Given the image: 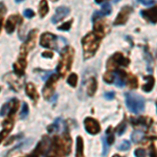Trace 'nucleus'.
Masks as SVG:
<instances>
[{
	"instance_id": "nucleus-1",
	"label": "nucleus",
	"mask_w": 157,
	"mask_h": 157,
	"mask_svg": "<svg viewBox=\"0 0 157 157\" xmlns=\"http://www.w3.org/2000/svg\"><path fill=\"white\" fill-rule=\"evenodd\" d=\"M71 138L65 130L62 136H56L52 141L49 155L52 156H65L71 151Z\"/></svg>"
},
{
	"instance_id": "nucleus-2",
	"label": "nucleus",
	"mask_w": 157,
	"mask_h": 157,
	"mask_svg": "<svg viewBox=\"0 0 157 157\" xmlns=\"http://www.w3.org/2000/svg\"><path fill=\"white\" fill-rule=\"evenodd\" d=\"M102 41V37L93 33H89L82 39L83 45V54H84V60H88L95 55L97 50L98 49L100 43Z\"/></svg>"
},
{
	"instance_id": "nucleus-3",
	"label": "nucleus",
	"mask_w": 157,
	"mask_h": 157,
	"mask_svg": "<svg viewBox=\"0 0 157 157\" xmlns=\"http://www.w3.org/2000/svg\"><path fill=\"white\" fill-rule=\"evenodd\" d=\"M40 45L45 48H54L58 52H61L67 46V41L63 37H58L54 34L44 33L40 39Z\"/></svg>"
},
{
	"instance_id": "nucleus-4",
	"label": "nucleus",
	"mask_w": 157,
	"mask_h": 157,
	"mask_svg": "<svg viewBox=\"0 0 157 157\" xmlns=\"http://www.w3.org/2000/svg\"><path fill=\"white\" fill-rule=\"evenodd\" d=\"M73 55H75V50L70 46H66L61 52V60L57 67V72L60 77H64L66 72L69 71L72 64Z\"/></svg>"
},
{
	"instance_id": "nucleus-5",
	"label": "nucleus",
	"mask_w": 157,
	"mask_h": 157,
	"mask_svg": "<svg viewBox=\"0 0 157 157\" xmlns=\"http://www.w3.org/2000/svg\"><path fill=\"white\" fill-rule=\"evenodd\" d=\"M126 98V106L129 109L130 112L134 113V114H139L145 110V100L143 97H140L139 94L133 92H126L125 93Z\"/></svg>"
},
{
	"instance_id": "nucleus-6",
	"label": "nucleus",
	"mask_w": 157,
	"mask_h": 157,
	"mask_svg": "<svg viewBox=\"0 0 157 157\" xmlns=\"http://www.w3.org/2000/svg\"><path fill=\"white\" fill-rule=\"evenodd\" d=\"M130 63V60L127 57H125L121 52H115L107 62V69L108 71L118 69L120 67H127Z\"/></svg>"
},
{
	"instance_id": "nucleus-7",
	"label": "nucleus",
	"mask_w": 157,
	"mask_h": 157,
	"mask_svg": "<svg viewBox=\"0 0 157 157\" xmlns=\"http://www.w3.org/2000/svg\"><path fill=\"white\" fill-rule=\"evenodd\" d=\"M50 146H52V141L47 136H43L42 140L39 141V144L37 145L35 151L32 153V155L35 156H44V155H48L49 151H50Z\"/></svg>"
},
{
	"instance_id": "nucleus-8",
	"label": "nucleus",
	"mask_w": 157,
	"mask_h": 157,
	"mask_svg": "<svg viewBox=\"0 0 157 157\" xmlns=\"http://www.w3.org/2000/svg\"><path fill=\"white\" fill-rule=\"evenodd\" d=\"M58 80H59V77L57 75H54V73H52V75L46 80V84H45L44 88H43V92H42L43 97L46 98V100L52 98V95L54 94L55 86L57 84Z\"/></svg>"
},
{
	"instance_id": "nucleus-9",
	"label": "nucleus",
	"mask_w": 157,
	"mask_h": 157,
	"mask_svg": "<svg viewBox=\"0 0 157 157\" xmlns=\"http://www.w3.org/2000/svg\"><path fill=\"white\" fill-rule=\"evenodd\" d=\"M36 36H37V30H32L29 33V37H27L26 41L21 46V50H20V56L21 57H26L30 49L35 47V43H36Z\"/></svg>"
},
{
	"instance_id": "nucleus-10",
	"label": "nucleus",
	"mask_w": 157,
	"mask_h": 157,
	"mask_svg": "<svg viewBox=\"0 0 157 157\" xmlns=\"http://www.w3.org/2000/svg\"><path fill=\"white\" fill-rule=\"evenodd\" d=\"M84 127L87 133L91 134V135H97L101 131V125L98 124L97 120L92 117H86L84 121Z\"/></svg>"
},
{
	"instance_id": "nucleus-11",
	"label": "nucleus",
	"mask_w": 157,
	"mask_h": 157,
	"mask_svg": "<svg viewBox=\"0 0 157 157\" xmlns=\"http://www.w3.org/2000/svg\"><path fill=\"white\" fill-rule=\"evenodd\" d=\"M17 109H18V100L13 98V100L6 103L1 107V109H0V116H6V114H11V116H14Z\"/></svg>"
},
{
	"instance_id": "nucleus-12",
	"label": "nucleus",
	"mask_w": 157,
	"mask_h": 157,
	"mask_svg": "<svg viewBox=\"0 0 157 157\" xmlns=\"http://www.w3.org/2000/svg\"><path fill=\"white\" fill-rule=\"evenodd\" d=\"M132 12H133V9L131 6H124L123 9L120 11V13H118L117 17H116V19H115V21H114V23H113V24H114V25H124V24H126Z\"/></svg>"
},
{
	"instance_id": "nucleus-13",
	"label": "nucleus",
	"mask_w": 157,
	"mask_h": 157,
	"mask_svg": "<svg viewBox=\"0 0 157 157\" xmlns=\"http://www.w3.org/2000/svg\"><path fill=\"white\" fill-rule=\"evenodd\" d=\"M69 11H70L69 7H67V6H59L56 10L55 15L52 16V22L54 24H56V23H58V22L62 21V20L69 14Z\"/></svg>"
},
{
	"instance_id": "nucleus-14",
	"label": "nucleus",
	"mask_w": 157,
	"mask_h": 157,
	"mask_svg": "<svg viewBox=\"0 0 157 157\" xmlns=\"http://www.w3.org/2000/svg\"><path fill=\"white\" fill-rule=\"evenodd\" d=\"M141 17H144L147 21L155 24L157 23V6H153L149 10H144L140 11Z\"/></svg>"
},
{
	"instance_id": "nucleus-15",
	"label": "nucleus",
	"mask_w": 157,
	"mask_h": 157,
	"mask_svg": "<svg viewBox=\"0 0 157 157\" xmlns=\"http://www.w3.org/2000/svg\"><path fill=\"white\" fill-rule=\"evenodd\" d=\"M131 123L135 127H141L148 129L152 125V118L146 117V116H139L137 118H131Z\"/></svg>"
},
{
	"instance_id": "nucleus-16",
	"label": "nucleus",
	"mask_w": 157,
	"mask_h": 157,
	"mask_svg": "<svg viewBox=\"0 0 157 157\" xmlns=\"http://www.w3.org/2000/svg\"><path fill=\"white\" fill-rule=\"evenodd\" d=\"M13 68H14V72L16 73L18 77H22V75H24L25 68H26V58L20 56L19 60L15 63Z\"/></svg>"
},
{
	"instance_id": "nucleus-17",
	"label": "nucleus",
	"mask_w": 157,
	"mask_h": 157,
	"mask_svg": "<svg viewBox=\"0 0 157 157\" xmlns=\"http://www.w3.org/2000/svg\"><path fill=\"white\" fill-rule=\"evenodd\" d=\"M20 21H21V20H20V17L18 15H12V16H10L9 19H7L6 22V29L7 34L14 33L17 24H18V22Z\"/></svg>"
},
{
	"instance_id": "nucleus-18",
	"label": "nucleus",
	"mask_w": 157,
	"mask_h": 157,
	"mask_svg": "<svg viewBox=\"0 0 157 157\" xmlns=\"http://www.w3.org/2000/svg\"><path fill=\"white\" fill-rule=\"evenodd\" d=\"M13 126H14V124H13V120L12 117L9 118V120H6L2 123V131L0 132V144L3 141V139H6L7 136H9L10 132H11V130L13 129Z\"/></svg>"
},
{
	"instance_id": "nucleus-19",
	"label": "nucleus",
	"mask_w": 157,
	"mask_h": 157,
	"mask_svg": "<svg viewBox=\"0 0 157 157\" xmlns=\"http://www.w3.org/2000/svg\"><path fill=\"white\" fill-rule=\"evenodd\" d=\"M25 92H26L27 97L29 98H32L33 101H36L38 100V98H39V94H38L37 92V89L36 87H35L34 84H32V83H27L26 84V87H25Z\"/></svg>"
},
{
	"instance_id": "nucleus-20",
	"label": "nucleus",
	"mask_w": 157,
	"mask_h": 157,
	"mask_svg": "<svg viewBox=\"0 0 157 157\" xmlns=\"http://www.w3.org/2000/svg\"><path fill=\"white\" fill-rule=\"evenodd\" d=\"M144 78L146 80V84L143 85V90L145 92H151L153 90V87L155 85V78H153V75H145Z\"/></svg>"
},
{
	"instance_id": "nucleus-21",
	"label": "nucleus",
	"mask_w": 157,
	"mask_h": 157,
	"mask_svg": "<svg viewBox=\"0 0 157 157\" xmlns=\"http://www.w3.org/2000/svg\"><path fill=\"white\" fill-rule=\"evenodd\" d=\"M98 89V82H97V78L95 77H91L87 82V94L89 97H92L94 95L95 91Z\"/></svg>"
},
{
	"instance_id": "nucleus-22",
	"label": "nucleus",
	"mask_w": 157,
	"mask_h": 157,
	"mask_svg": "<svg viewBox=\"0 0 157 157\" xmlns=\"http://www.w3.org/2000/svg\"><path fill=\"white\" fill-rule=\"evenodd\" d=\"M62 123V118H57L54 123L52 124L50 126L47 127V131H48V133H55V132H61V130H62V126H63Z\"/></svg>"
},
{
	"instance_id": "nucleus-23",
	"label": "nucleus",
	"mask_w": 157,
	"mask_h": 157,
	"mask_svg": "<svg viewBox=\"0 0 157 157\" xmlns=\"http://www.w3.org/2000/svg\"><path fill=\"white\" fill-rule=\"evenodd\" d=\"M126 85H128L131 89L137 88V86H138L137 78L134 77L133 75H127V78H126Z\"/></svg>"
},
{
	"instance_id": "nucleus-24",
	"label": "nucleus",
	"mask_w": 157,
	"mask_h": 157,
	"mask_svg": "<svg viewBox=\"0 0 157 157\" xmlns=\"http://www.w3.org/2000/svg\"><path fill=\"white\" fill-rule=\"evenodd\" d=\"M144 138H145V134H144V132L141 130H136L131 134V139H132V141L134 144L140 143Z\"/></svg>"
},
{
	"instance_id": "nucleus-25",
	"label": "nucleus",
	"mask_w": 157,
	"mask_h": 157,
	"mask_svg": "<svg viewBox=\"0 0 157 157\" xmlns=\"http://www.w3.org/2000/svg\"><path fill=\"white\" fill-rule=\"evenodd\" d=\"M77 156H84V143L81 136L77 137Z\"/></svg>"
},
{
	"instance_id": "nucleus-26",
	"label": "nucleus",
	"mask_w": 157,
	"mask_h": 157,
	"mask_svg": "<svg viewBox=\"0 0 157 157\" xmlns=\"http://www.w3.org/2000/svg\"><path fill=\"white\" fill-rule=\"evenodd\" d=\"M39 13L41 17H45L48 13V3H47L46 0H41L39 6Z\"/></svg>"
},
{
	"instance_id": "nucleus-27",
	"label": "nucleus",
	"mask_w": 157,
	"mask_h": 157,
	"mask_svg": "<svg viewBox=\"0 0 157 157\" xmlns=\"http://www.w3.org/2000/svg\"><path fill=\"white\" fill-rule=\"evenodd\" d=\"M145 59L147 60V63H148V66H147V69H148L149 72H152V70H153V67H152V64H153V60H152V57L151 55L149 54L148 49H145Z\"/></svg>"
},
{
	"instance_id": "nucleus-28",
	"label": "nucleus",
	"mask_w": 157,
	"mask_h": 157,
	"mask_svg": "<svg viewBox=\"0 0 157 157\" xmlns=\"http://www.w3.org/2000/svg\"><path fill=\"white\" fill-rule=\"evenodd\" d=\"M126 128H127V124H126V121L124 120L120 125L116 127L115 129V133L117 134V135H123L124 133H125L126 131Z\"/></svg>"
},
{
	"instance_id": "nucleus-29",
	"label": "nucleus",
	"mask_w": 157,
	"mask_h": 157,
	"mask_svg": "<svg viewBox=\"0 0 157 157\" xmlns=\"http://www.w3.org/2000/svg\"><path fill=\"white\" fill-rule=\"evenodd\" d=\"M29 105L24 102L23 104H22V109H21V112H20V118H21V120L26 118L27 115H29Z\"/></svg>"
},
{
	"instance_id": "nucleus-30",
	"label": "nucleus",
	"mask_w": 157,
	"mask_h": 157,
	"mask_svg": "<svg viewBox=\"0 0 157 157\" xmlns=\"http://www.w3.org/2000/svg\"><path fill=\"white\" fill-rule=\"evenodd\" d=\"M106 135H107V138H106V140H107V143L109 144V146L110 145H112L113 143H114V135H113V133H112V128L111 127H109L107 129V131H106Z\"/></svg>"
},
{
	"instance_id": "nucleus-31",
	"label": "nucleus",
	"mask_w": 157,
	"mask_h": 157,
	"mask_svg": "<svg viewBox=\"0 0 157 157\" xmlns=\"http://www.w3.org/2000/svg\"><path fill=\"white\" fill-rule=\"evenodd\" d=\"M67 84L70 85L71 87H75L78 84V75L75 73H71L67 78Z\"/></svg>"
},
{
	"instance_id": "nucleus-32",
	"label": "nucleus",
	"mask_w": 157,
	"mask_h": 157,
	"mask_svg": "<svg viewBox=\"0 0 157 157\" xmlns=\"http://www.w3.org/2000/svg\"><path fill=\"white\" fill-rule=\"evenodd\" d=\"M101 12L103 13L104 16H108V15L111 14V12H112V7L109 3L107 2H105V3L102 4V10H101Z\"/></svg>"
},
{
	"instance_id": "nucleus-33",
	"label": "nucleus",
	"mask_w": 157,
	"mask_h": 157,
	"mask_svg": "<svg viewBox=\"0 0 157 157\" xmlns=\"http://www.w3.org/2000/svg\"><path fill=\"white\" fill-rule=\"evenodd\" d=\"M113 80H114V72L108 71L107 70V72H106L105 75H104V81H105L107 84H112Z\"/></svg>"
},
{
	"instance_id": "nucleus-34",
	"label": "nucleus",
	"mask_w": 157,
	"mask_h": 157,
	"mask_svg": "<svg viewBox=\"0 0 157 157\" xmlns=\"http://www.w3.org/2000/svg\"><path fill=\"white\" fill-rule=\"evenodd\" d=\"M130 147H131L130 141H129V140H124L123 143H121V145L117 147V149L120 151H128L129 149H130Z\"/></svg>"
},
{
	"instance_id": "nucleus-35",
	"label": "nucleus",
	"mask_w": 157,
	"mask_h": 157,
	"mask_svg": "<svg viewBox=\"0 0 157 157\" xmlns=\"http://www.w3.org/2000/svg\"><path fill=\"white\" fill-rule=\"evenodd\" d=\"M102 143H103V155H107L109 152V144L106 140V137H102Z\"/></svg>"
},
{
	"instance_id": "nucleus-36",
	"label": "nucleus",
	"mask_w": 157,
	"mask_h": 157,
	"mask_svg": "<svg viewBox=\"0 0 157 157\" xmlns=\"http://www.w3.org/2000/svg\"><path fill=\"white\" fill-rule=\"evenodd\" d=\"M71 24H72V20H70V21L65 22L64 24L60 25V26L58 27V29L59 30H69L70 27H71Z\"/></svg>"
},
{
	"instance_id": "nucleus-37",
	"label": "nucleus",
	"mask_w": 157,
	"mask_h": 157,
	"mask_svg": "<svg viewBox=\"0 0 157 157\" xmlns=\"http://www.w3.org/2000/svg\"><path fill=\"white\" fill-rule=\"evenodd\" d=\"M134 155L137 156V157H140V156H146L147 155V152L145 149L143 148H138L136 149L135 151H134Z\"/></svg>"
},
{
	"instance_id": "nucleus-38",
	"label": "nucleus",
	"mask_w": 157,
	"mask_h": 157,
	"mask_svg": "<svg viewBox=\"0 0 157 157\" xmlns=\"http://www.w3.org/2000/svg\"><path fill=\"white\" fill-rule=\"evenodd\" d=\"M23 15H24L25 18L30 19V18H33V17L35 16V12L33 11V10H30V9H27V10H24Z\"/></svg>"
},
{
	"instance_id": "nucleus-39",
	"label": "nucleus",
	"mask_w": 157,
	"mask_h": 157,
	"mask_svg": "<svg viewBox=\"0 0 157 157\" xmlns=\"http://www.w3.org/2000/svg\"><path fill=\"white\" fill-rule=\"evenodd\" d=\"M139 3L144 4V6H151L155 3V0H136Z\"/></svg>"
},
{
	"instance_id": "nucleus-40",
	"label": "nucleus",
	"mask_w": 157,
	"mask_h": 157,
	"mask_svg": "<svg viewBox=\"0 0 157 157\" xmlns=\"http://www.w3.org/2000/svg\"><path fill=\"white\" fill-rule=\"evenodd\" d=\"M104 98H106V100H113V98H115V92L114 91H109V92H105V94H104Z\"/></svg>"
},
{
	"instance_id": "nucleus-41",
	"label": "nucleus",
	"mask_w": 157,
	"mask_h": 157,
	"mask_svg": "<svg viewBox=\"0 0 157 157\" xmlns=\"http://www.w3.org/2000/svg\"><path fill=\"white\" fill-rule=\"evenodd\" d=\"M42 57L44 58H52V52H45L42 54Z\"/></svg>"
},
{
	"instance_id": "nucleus-42",
	"label": "nucleus",
	"mask_w": 157,
	"mask_h": 157,
	"mask_svg": "<svg viewBox=\"0 0 157 157\" xmlns=\"http://www.w3.org/2000/svg\"><path fill=\"white\" fill-rule=\"evenodd\" d=\"M104 1H107V0H95V2H97V3H103Z\"/></svg>"
},
{
	"instance_id": "nucleus-43",
	"label": "nucleus",
	"mask_w": 157,
	"mask_h": 157,
	"mask_svg": "<svg viewBox=\"0 0 157 157\" xmlns=\"http://www.w3.org/2000/svg\"><path fill=\"white\" fill-rule=\"evenodd\" d=\"M23 0H15V2H17V3H19V2H22Z\"/></svg>"
},
{
	"instance_id": "nucleus-44",
	"label": "nucleus",
	"mask_w": 157,
	"mask_h": 157,
	"mask_svg": "<svg viewBox=\"0 0 157 157\" xmlns=\"http://www.w3.org/2000/svg\"><path fill=\"white\" fill-rule=\"evenodd\" d=\"M156 107H157V101H156Z\"/></svg>"
}]
</instances>
